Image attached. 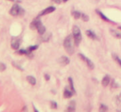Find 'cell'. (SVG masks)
I'll list each match as a JSON object with an SVG mask.
<instances>
[{
    "label": "cell",
    "mask_w": 121,
    "mask_h": 112,
    "mask_svg": "<svg viewBox=\"0 0 121 112\" xmlns=\"http://www.w3.org/2000/svg\"><path fill=\"white\" fill-rule=\"evenodd\" d=\"M63 46L66 51L67 52L68 54L72 55L74 53V47H73V42H72V35H68L67 37L65 38L64 42H63Z\"/></svg>",
    "instance_id": "obj_1"
},
{
    "label": "cell",
    "mask_w": 121,
    "mask_h": 112,
    "mask_svg": "<svg viewBox=\"0 0 121 112\" xmlns=\"http://www.w3.org/2000/svg\"><path fill=\"white\" fill-rule=\"evenodd\" d=\"M72 33H73V38H74V43L75 46H79L80 43L82 41V34H81V29L79 28V27H77L76 25H75L73 27V30H72Z\"/></svg>",
    "instance_id": "obj_2"
},
{
    "label": "cell",
    "mask_w": 121,
    "mask_h": 112,
    "mask_svg": "<svg viewBox=\"0 0 121 112\" xmlns=\"http://www.w3.org/2000/svg\"><path fill=\"white\" fill-rule=\"evenodd\" d=\"M9 13L13 17H17V16H23L25 13V10L21 7L19 4H15L13 5L11 9L9 10Z\"/></svg>",
    "instance_id": "obj_3"
},
{
    "label": "cell",
    "mask_w": 121,
    "mask_h": 112,
    "mask_svg": "<svg viewBox=\"0 0 121 112\" xmlns=\"http://www.w3.org/2000/svg\"><path fill=\"white\" fill-rule=\"evenodd\" d=\"M79 57L81 59L82 61H84L85 62H86V64L87 65V67H89V69H91V70H93V69L95 68V65L94 63H93V62L91 60L90 58H88L87 57H86V56L84 55V54L82 53H79Z\"/></svg>",
    "instance_id": "obj_4"
},
{
    "label": "cell",
    "mask_w": 121,
    "mask_h": 112,
    "mask_svg": "<svg viewBox=\"0 0 121 112\" xmlns=\"http://www.w3.org/2000/svg\"><path fill=\"white\" fill-rule=\"evenodd\" d=\"M21 45V39L19 37H12L11 40V47L14 50H17Z\"/></svg>",
    "instance_id": "obj_5"
},
{
    "label": "cell",
    "mask_w": 121,
    "mask_h": 112,
    "mask_svg": "<svg viewBox=\"0 0 121 112\" xmlns=\"http://www.w3.org/2000/svg\"><path fill=\"white\" fill-rule=\"evenodd\" d=\"M55 10H56V8L54 7V6H50V7L47 8V9H43V10L38 14V17H42V16L47 15V14L52 13H53Z\"/></svg>",
    "instance_id": "obj_6"
},
{
    "label": "cell",
    "mask_w": 121,
    "mask_h": 112,
    "mask_svg": "<svg viewBox=\"0 0 121 112\" xmlns=\"http://www.w3.org/2000/svg\"><path fill=\"white\" fill-rule=\"evenodd\" d=\"M40 23H42V20H41V19L39 18V17H38V18H37L34 19V20L30 23V28L32 29V30H34V29H37V27L40 25Z\"/></svg>",
    "instance_id": "obj_7"
},
{
    "label": "cell",
    "mask_w": 121,
    "mask_h": 112,
    "mask_svg": "<svg viewBox=\"0 0 121 112\" xmlns=\"http://www.w3.org/2000/svg\"><path fill=\"white\" fill-rule=\"evenodd\" d=\"M86 35H87L88 37H90L91 39H92V40H98V37L97 35L95 34V32H94V31L92 30H86Z\"/></svg>",
    "instance_id": "obj_8"
},
{
    "label": "cell",
    "mask_w": 121,
    "mask_h": 112,
    "mask_svg": "<svg viewBox=\"0 0 121 112\" xmlns=\"http://www.w3.org/2000/svg\"><path fill=\"white\" fill-rule=\"evenodd\" d=\"M109 82H110V76L109 75H105L103 77L102 81H101V83H102L103 86H107L109 84Z\"/></svg>",
    "instance_id": "obj_9"
},
{
    "label": "cell",
    "mask_w": 121,
    "mask_h": 112,
    "mask_svg": "<svg viewBox=\"0 0 121 112\" xmlns=\"http://www.w3.org/2000/svg\"><path fill=\"white\" fill-rule=\"evenodd\" d=\"M73 95H74V93L72 92V90H69L68 88H65L64 92H63V96H64L65 98H66V99L71 98Z\"/></svg>",
    "instance_id": "obj_10"
},
{
    "label": "cell",
    "mask_w": 121,
    "mask_h": 112,
    "mask_svg": "<svg viewBox=\"0 0 121 112\" xmlns=\"http://www.w3.org/2000/svg\"><path fill=\"white\" fill-rule=\"evenodd\" d=\"M70 59L68 58L67 57H65V56H62V57H60V60H59V62H60L61 65H63V66H66V65H68V64L70 63Z\"/></svg>",
    "instance_id": "obj_11"
},
{
    "label": "cell",
    "mask_w": 121,
    "mask_h": 112,
    "mask_svg": "<svg viewBox=\"0 0 121 112\" xmlns=\"http://www.w3.org/2000/svg\"><path fill=\"white\" fill-rule=\"evenodd\" d=\"M95 12H96V13H97L98 15H99V17H100L101 18H102L104 21H105V22H112V21H111L109 18H108L106 17V16L104 15V14L103 13L101 12V11H99V10H98V9H96V10H95Z\"/></svg>",
    "instance_id": "obj_12"
},
{
    "label": "cell",
    "mask_w": 121,
    "mask_h": 112,
    "mask_svg": "<svg viewBox=\"0 0 121 112\" xmlns=\"http://www.w3.org/2000/svg\"><path fill=\"white\" fill-rule=\"evenodd\" d=\"M66 110H67V111H75L76 110V101L75 100L70 101Z\"/></svg>",
    "instance_id": "obj_13"
},
{
    "label": "cell",
    "mask_w": 121,
    "mask_h": 112,
    "mask_svg": "<svg viewBox=\"0 0 121 112\" xmlns=\"http://www.w3.org/2000/svg\"><path fill=\"white\" fill-rule=\"evenodd\" d=\"M37 30L40 35H43V34L46 32V30H47V29H46V27L42 24V23H40V25L37 27Z\"/></svg>",
    "instance_id": "obj_14"
},
{
    "label": "cell",
    "mask_w": 121,
    "mask_h": 112,
    "mask_svg": "<svg viewBox=\"0 0 121 112\" xmlns=\"http://www.w3.org/2000/svg\"><path fill=\"white\" fill-rule=\"evenodd\" d=\"M27 81H28V83L32 85H36L37 83V81H36V78L32 76H27Z\"/></svg>",
    "instance_id": "obj_15"
},
{
    "label": "cell",
    "mask_w": 121,
    "mask_h": 112,
    "mask_svg": "<svg viewBox=\"0 0 121 112\" xmlns=\"http://www.w3.org/2000/svg\"><path fill=\"white\" fill-rule=\"evenodd\" d=\"M39 47L38 45H32V46H30V47H28L27 48V55H29V54H31L32 52H34V51L37 50Z\"/></svg>",
    "instance_id": "obj_16"
},
{
    "label": "cell",
    "mask_w": 121,
    "mask_h": 112,
    "mask_svg": "<svg viewBox=\"0 0 121 112\" xmlns=\"http://www.w3.org/2000/svg\"><path fill=\"white\" fill-rule=\"evenodd\" d=\"M68 82H69V85H70V88L71 90H72V92L74 93V95L76 93V89L74 87V82H73V79L71 77H68Z\"/></svg>",
    "instance_id": "obj_17"
},
{
    "label": "cell",
    "mask_w": 121,
    "mask_h": 112,
    "mask_svg": "<svg viewBox=\"0 0 121 112\" xmlns=\"http://www.w3.org/2000/svg\"><path fill=\"white\" fill-rule=\"evenodd\" d=\"M110 32L114 37H115L116 38H121V32L117 30H114V29H111Z\"/></svg>",
    "instance_id": "obj_18"
},
{
    "label": "cell",
    "mask_w": 121,
    "mask_h": 112,
    "mask_svg": "<svg viewBox=\"0 0 121 112\" xmlns=\"http://www.w3.org/2000/svg\"><path fill=\"white\" fill-rule=\"evenodd\" d=\"M71 14H72V16L75 18V19H79V18H81V13L79 12V11H72V12H71Z\"/></svg>",
    "instance_id": "obj_19"
},
{
    "label": "cell",
    "mask_w": 121,
    "mask_h": 112,
    "mask_svg": "<svg viewBox=\"0 0 121 112\" xmlns=\"http://www.w3.org/2000/svg\"><path fill=\"white\" fill-rule=\"evenodd\" d=\"M113 57H114V61H115L116 62H117L118 64H119V66L121 67V59L119 58V57H118L117 55H115V54H113Z\"/></svg>",
    "instance_id": "obj_20"
},
{
    "label": "cell",
    "mask_w": 121,
    "mask_h": 112,
    "mask_svg": "<svg viewBox=\"0 0 121 112\" xmlns=\"http://www.w3.org/2000/svg\"><path fill=\"white\" fill-rule=\"evenodd\" d=\"M81 19L84 21V22H88V21H89V19H90L89 16H88L87 14H86V13H81Z\"/></svg>",
    "instance_id": "obj_21"
},
{
    "label": "cell",
    "mask_w": 121,
    "mask_h": 112,
    "mask_svg": "<svg viewBox=\"0 0 121 112\" xmlns=\"http://www.w3.org/2000/svg\"><path fill=\"white\" fill-rule=\"evenodd\" d=\"M12 65L13 66V67H15L17 69H18V70H20V71H22V72H23V68H22V67H21L19 64H17V62H12Z\"/></svg>",
    "instance_id": "obj_22"
},
{
    "label": "cell",
    "mask_w": 121,
    "mask_h": 112,
    "mask_svg": "<svg viewBox=\"0 0 121 112\" xmlns=\"http://www.w3.org/2000/svg\"><path fill=\"white\" fill-rule=\"evenodd\" d=\"M17 54H19V55H27V49H20V50H18L17 52Z\"/></svg>",
    "instance_id": "obj_23"
},
{
    "label": "cell",
    "mask_w": 121,
    "mask_h": 112,
    "mask_svg": "<svg viewBox=\"0 0 121 112\" xmlns=\"http://www.w3.org/2000/svg\"><path fill=\"white\" fill-rule=\"evenodd\" d=\"M99 110H100V111H106V110H108V106L104 105V104H100Z\"/></svg>",
    "instance_id": "obj_24"
},
{
    "label": "cell",
    "mask_w": 121,
    "mask_h": 112,
    "mask_svg": "<svg viewBox=\"0 0 121 112\" xmlns=\"http://www.w3.org/2000/svg\"><path fill=\"white\" fill-rule=\"evenodd\" d=\"M51 37H52V33H51V32H49L48 33V35H46L45 37H42V41H43V42H47V41H49L50 40V38H51Z\"/></svg>",
    "instance_id": "obj_25"
},
{
    "label": "cell",
    "mask_w": 121,
    "mask_h": 112,
    "mask_svg": "<svg viewBox=\"0 0 121 112\" xmlns=\"http://www.w3.org/2000/svg\"><path fill=\"white\" fill-rule=\"evenodd\" d=\"M6 68H7V67L5 64L4 62H0V72H4L6 70Z\"/></svg>",
    "instance_id": "obj_26"
},
{
    "label": "cell",
    "mask_w": 121,
    "mask_h": 112,
    "mask_svg": "<svg viewBox=\"0 0 121 112\" xmlns=\"http://www.w3.org/2000/svg\"><path fill=\"white\" fill-rule=\"evenodd\" d=\"M51 107H52V109H57L58 105H57L56 102L54 101V100H52V101H51Z\"/></svg>",
    "instance_id": "obj_27"
},
{
    "label": "cell",
    "mask_w": 121,
    "mask_h": 112,
    "mask_svg": "<svg viewBox=\"0 0 121 112\" xmlns=\"http://www.w3.org/2000/svg\"><path fill=\"white\" fill-rule=\"evenodd\" d=\"M119 86V85H118L117 83H116L115 81L113 80V81H112V85H111V87H112V88H118Z\"/></svg>",
    "instance_id": "obj_28"
},
{
    "label": "cell",
    "mask_w": 121,
    "mask_h": 112,
    "mask_svg": "<svg viewBox=\"0 0 121 112\" xmlns=\"http://www.w3.org/2000/svg\"><path fill=\"white\" fill-rule=\"evenodd\" d=\"M116 102H117L118 105L121 104V93L119 95H117V97H116Z\"/></svg>",
    "instance_id": "obj_29"
},
{
    "label": "cell",
    "mask_w": 121,
    "mask_h": 112,
    "mask_svg": "<svg viewBox=\"0 0 121 112\" xmlns=\"http://www.w3.org/2000/svg\"><path fill=\"white\" fill-rule=\"evenodd\" d=\"M44 78H45L46 81H49V80H50V78H51V76H50V75H49V74L45 73V74H44Z\"/></svg>",
    "instance_id": "obj_30"
},
{
    "label": "cell",
    "mask_w": 121,
    "mask_h": 112,
    "mask_svg": "<svg viewBox=\"0 0 121 112\" xmlns=\"http://www.w3.org/2000/svg\"><path fill=\"white\" fill-rule=\"evenodd\" d=\"M52 1H53V2L55 3V4H60V3H61V1H62V0H52Z\"/></svg>",
    "instance_id": "obj_31"
},
{
    "label": "cell",
    "mask_w": 121,
    "mask_h": 112,
    "mask_svg": "<svg viewBox=\"0 0 121 112\" xmlns=\"http://www.w3.org/2000/svg\"><path fill=\"white\" fill-rule=\"evenodd\" d=\"M32 107H33V110H34V111H35V112H38V111H39V110H37V108H36V107H35V105H34L33 104H32Z\"/></svg>",
    "instance_id": "obj_32"
},
{
    "label": "cell",
    "mask_w": 121,
    "mask_h": 112,
    "mask_svg": "<svg viewBox=\"0 0 121 112\" xmlns=\"http://www.w3.org/2000/svg\"><path fill=\"white\" fill-rule=\"evenodd\" d=\"M62 1H63V2H64V3H66V2H68L69 0H62Z\"/></svg>",
    "instance_id": "obj_33"
},
{
    "label": "cell",
    "mask_w": 121,
    "mask_h": 112,
    "mask_svg": "<svg viewBox=\"0 0 121 112\" xmlns=\"http://www.w3.org/2000/svg\"><path fill=\"white\" fill-rule=\"evenodd\" d=\"M9 1H12V2H15V1H17V0H9Z\"/></svg>",
    "instance_id": "obj_34"
},
{
    "label": "cell",
    "mask_w": 121,
    "mask_h": 112,
    "mask_svg": "<svg viewBox=\"0 0 121 112\" xmlns=\"http://www.w3.org/2000/svg\"><path fill=\"white\" fill-rule=\"evenodd\" d=\"M119 30H121V26H119Z\"/></svg>",
    "instance_id": "obj_35"
},
{
    "label": "cell",
    "mask_w": 121,
    "mask_h": 112,
    "mask_svg": "<svg viewBox=\"0 0 121 112\" xmlns=\"http://www.w3.org/2000/svg\"><path fill=\"white\" fill-rule=\"evenodd\" d=\"M95 1H99V0H95Z\"/></svg>",
    "instance_id": "obj_36"
}]
</instances>
